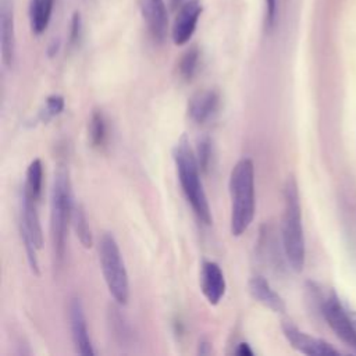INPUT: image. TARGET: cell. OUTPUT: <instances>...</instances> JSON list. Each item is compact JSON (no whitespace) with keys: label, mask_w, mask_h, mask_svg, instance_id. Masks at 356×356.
<instances>
[{"label":"cell","mask_w":356,"mask_h":356,"mask_svg":"<svg viewBox=\"0 0 356 356\" xmlns=\"http://www.w3.org/2000/svg\"><path fill=\"white\" fill-rule=\"evenodd\" d=\"M57 50H58V42H53V44L50 46V56L56 54Z\"/></svg>","instance_id":"27"},{"label":"cell","mask_w":356,"mask_h":356,"mask_svg":"<svg viewBox=\"0 0 356 356\" xmlns=\"http://www.w3.org/2000/svg\"><path fill=\"white\" fill-rule=\"evenodd\" d=\"M320 312L334 334L356 352V312L348 309L339 296L331 291L328 295H318Z\"/></svg>","instance_id":"6"},{"label":"cell","mask_w":356,"mask_h":356,"mask_svg":"<svg viewBox=\"0 0 356 356\" xmlns=\"http://www.w3.org/2000/svg\"><path fill=\"white\" fill-rule=\"evenodd\" d=\"M19 234L21 238L32 241L38 249L43 245V231L40 225V218L38 213V202L31 199L22 192L21 204V220H19Z\"/></svg>","instance_id":"13"},{"label":"cell","mask_w":356,"mask_h":356,"mask_svg":"<svg viewBox=\"0 0 356 356\" xmlns=\"http://www.w3.org/2000/svg\"><path fill=\"white\" fill-rule=\"evenodd\" d=\"M282 334L289 342V345L300 353L313 355V356H330V355H339V350L335 349L332 345L325 342L324 339L316 338L299 330L292 321H282Z\"/></svg>","instance_id":"7"},{"label":"cell","mask_w":356,"mask_h":356,"mask_svg":"<svg viewBox=\"0 0 356 356\" xmlns=\"http://www.w3.org/2000/svg\"><path fill=\"white\" fill-rule=\"evenodd\" d=\"M197 352L200 353V355H209L210 352H211V345H210V342L207 341V339H200L199 341V345H197Z\"/></svg>","instance_id":"26"},{"label":"cell","mask_w":356,"mask_h":356,"mask_svg":"<svg viewBox=\"0 0 356 356\" xmlns=\"http://www.w3.org/2000/svg\"><path fill=\"white\" fill-rule=\"evenodd\" d=\"M199 285L203 296L210 305H218L225 293V278L221 267L216 261L204 260L200 267Z\"/></svg>","instance_id":"11"},{"label":"cell","mask_w":356,"mask_h":356,"mask_svg":"<svg viewBox=\"0 0 356 356\" xmlns=\"http://www.w3.org/2000/svg\"><path fill=\"white\" fill-rule=\"evenodd\" d=\"M235 353L239 355V356H252L253 350L250 349V346L246 342H241V343H238V346L235 349Z\"/></svg>","instance_id":"25"},{"label":"cell","mask_w":356,"mask_h":356,"mask_svg":"<svg viewBox=\"0 0 356 356\" xmlns=\"http://www.w3.org/2000/svg\"><path fill=\"white\" fill-rule=\"evenodd\" d=\"M231 217L229 229L234 236H241L248 231L256 210L254 196V165L248 157L241 159L229 174Z\"/></svg>","instance_id":"1"},{"label":"cell","mask_w":356,"mask_h":356,"mask_svg":"<svg viewBox=\"0 0 356 356\" xmlns=\"http://www.w3.org/2000/svg\"><path fill=\"white\" fill-rule=\"evenodd\" d=\"M196 159L199 163V167L203 172H207L210 165H211V159H213V146L211 140L207 136H203L197 142V149H196Z\"/></svg>","instance_id":"21"},{"label":"cell","mask_w":356,"mask_h":356,"mask_svg":"<svg viewBox=\"0 0 356 356\" xmlns=\"http://www.w3.org/2000/svg\"><path fill=\"white\" fill-rule=\"evenodd\" d=\"M220 95L213 89L195 93L188 103V114L196 124H206L218 110Z\"/></svg>","instance_id":"14"},{"label":"cell","mask_w":356,"mask_h":356,"mask_svg":"<svg viewBox=\"0 0 356 356\" xmlns=\"http://www.w3.org/2000/svg\"><path fill=\"white\" fill-rule=\"evenodd\" d=\"M282 249L289 267L300 273L306 259V243L302 224V209L298 184L289 177L284 186V213L281 225Z\"/></svg>","instance_id":"2"},{"label":"cell","mask_w":356,"mask_h":356,"mask_svg":"<svg viewBox=\"0 0 356 356\" xmlns=\"http://www.w3.org/2000/svg\"><path fill=\"white\" fill-rule=\"evenodd\" d=\"M200 61V51L196 46L189 47L178 61V74L184 81H192L196 75Z\"/></svg>","instance_id":"20"},{"label":"cell","mask_w":356,"mask_h":356,"mask_svg":"<svg viewBox=\"0 0 356 356\" xmlns=\"http://www.w3.org/2000/svg\"><path fill=\"white\" fill-rule=\"evenodd\" d=\"M264 24L267 29H273L277 21V8H278V1L277 0H264Z\"/></svg>","instance_id":"24"},{"label":"cell","mask_w":356,"mask_h":356,"mask_svg":"<svg viewBox=\"0 0 356 356\" xmlns=\"http://www.w3.org/2000/svg\"><path fill=\"white\" fill-rule=\"evenodd\" d=\"M43 184V165L40 159H35L26 168V179L24 185V193L33 200H39Z\"/></svg>","instance_id":"17"},{"label":"cell","mask_w":356,"mask_h":356,"mask_svg":"<svg viewBox=\"0 0 356 356\" xmlns=\"http://www.w3.org/2000/svg\"><path fill=\"white\" fill-rule=\"evenodd\" d=\"M54 0H29V25L33 35H42L51 19Z\"/></svg>","instance_id":"16"},{"label":"cell","mask_w":356,"mask_h":356,"mask_svg":"<svg viewBox=\"0 0 356 356\" xmlns=\"http://www.w3.org/2000/svg\"><path fill=\"white\" fill-rule=\"evenodd\" d=\"M64 110V99L60 95H51L46 99L44 107L39 113V118L43 122L50 121L53 117L58 115Z\"/></svg>","instance_id":"22"},{"label":"cell","mask_w":356,"mask_h":356,"mask_svg":"<svg viewBox=\"0 0 356 356\" xmlns=\"http://www.w3.org/2000/svg\"><path fill=\"white\" fill-rule=\"evenodd\" d=\"M139 8L150 36L156 42H163L168 29V15L164 0H139Z\"/></svg>","instance_id":"12"},{"label":"cell","mask_w":356,"mask_h":356,"mask_svg":"<svg viewBox=\"0 0 356 356\" xmlns=\"http://www.w3.org/2000/svg\"><path fill=\"white\" fill-rule=\"evenodd\" d=\"M15 24L13 0H0V47L3 64L10 68L15 60Z\"/></svg>","instance_id":"9"},{"label":"cell","mask_w":356,"mask_h":356,"mask_svg":"<svg viewBox=\"0 0 356 356\" xmlns=\"http://www.w3.org/2000/svg\"><path fill=\"white\" fill-rule=\"evenodd\" d=\"M184 4V0H171V6L174 7V8H177V7H181Z\"/></svg>","instance_id":"28"},{"label":"cell","mask_w":356,"mask_h":356,"mask_svg":"<svg viewBox=\"0 0 356 356\" xmlns=\"http://www.w3.org/2000/svg\"><path fill=\"white\" fill-rule=\"evenodd\" d=\"M70 328L75 350L83 356H93L95 350L88 331L85 310L78 298H74L70 303Z\"/></svg>","instance_id":"10"},{"label":"cell","mask_w":356,"mask_h":356,"mask_svg":"<svg viewBox=\"0 0 356 356\" xmlns=\"http://www.w3.org/2000/svg\"><path fill=\"white\" fill-rule=\"evenodd\" d=\"M174 161L177 167V175L182 192L191 204L193 213L200 222L210 225L211 224V211L207 202V196L203 189L200 179V167L196 159V153L192 150L189 140L185 135L179 138L174 147Z\"/></svg>","instance_id":"3"},{"label":"cell","mask_w":356,"mask_h":356,"mask_svg":"<svg viewBox=\"0 0 356 356\" xmlns=\"http://www.w3.org/2000/svg\"><path fill=\"white\" fill-rule=\"evenodd\" d=\"M82 29H83V22L79 11H75L71 17L70 21V32H68V46L70 47H76L81 38H82Z\"/></svg>","instance_id":"23"},{"label":"cell","mask_w":356,"mask_h":356,"mask_svg":"<svg viewBox=\"0 0 356 356\" xmlns=\"http://www.w3.org/2000/svg\"><path fill=\"white\" fill-rule=\"evenodd\" d=\"M200 14H202V4L199 0H186L179 7L171 29L172 42L177 46H182L188 43L189 39L193 36Z\"/></svg>","instance_id":"8"},{"label":"cell","mask_w":356,"mask_h":356,"mask_svg":"<svg viewBox=\"0 0 356 356\" xmlns=\"http://www.w3.org/2000/svg\"><path fill=\"white\" fill-rule=\"evenodd\" d=\"M72 225H74V229H75V234H76V238L79 239L81 245L83 248H90L92 243H93V239H92V231H90V227H89V222H88V217H86V213H85V209L82 204H74V210H72Z\"/></svg>","instance_id":"18"},{"label":"cell","mask_w":356,"mask_h":356,"mask_svg":"<svg viewBox=\"0 0 356 356\" xmlns=\"http://www.w3.org/2000/svg\"><path fill=\"white\" fill-rule=\"evenodd\" d=\"M89 140L93 147H102L107 139V124L103 113L100 110H95L89 120Z\"/></svg>","instance_id":"19"},{"label":"cell","mask_w":356,"mask_h":356,"mask_svg":"<svg viewBox=\"0 0 356 356\" xmlns=\"http://www.w3.org/2000/svg\"><path fill=\"white\" fill-rule=\"evenodd\" d=\"M72 192L68 171L60 165L54 174V181L50 193V231L54 257L57 261L64 259L65 239L68 224L72 218Z\"/></svg>","instance_id":"4"},{"label":"cell","mask_w":356,"mask_h":356,"mask_svg":"<svg viewBox=\"0 0 356 356\" xmlns=\"http://www.w3.org/2000/svg\"><path fill=\"white\" fill-rule=\"evenodd\" d=\"M99 261L104 282L113 299L118 305H127L129 299V280L115 238L106 232L99 241Z\"/></svg>","instance_id":"5"},{"label":"cell","mask_w":356,"mask_h":356,"mask_svg":"<svg viewBox=\"0 0 356 356\" xmlns=\"http://www.w3.org/2000/svg\"><path fill=\"white\" fill-rule=\"evenodd\" d=\"M249 292L254 300L268 307L275 313L285 312L284 299L273 289L270 282L263 275H253L249 280Z\"/></svg>","instance_id":"15"}]
</instances>
